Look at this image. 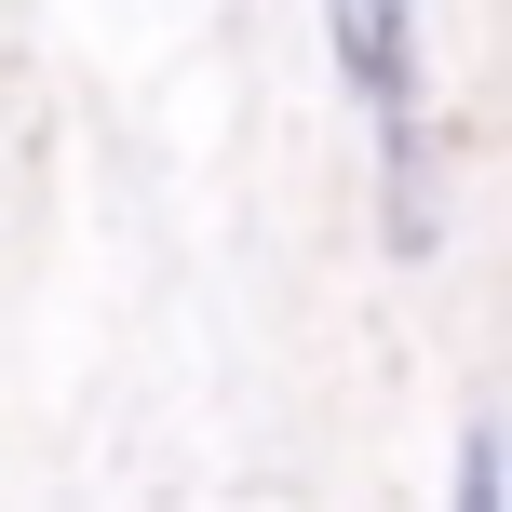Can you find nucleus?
<instances>
[{
    "instance_id": "f257e3e1",
    "label": "nucleus",
    "mask_w": 512,
    "mask_h": 512,
    "mask_svg": "<svg viewBox=\"0 0 512 512\" xmlns=\"http://www.w3.org/2000/svg\"><path fill=\"white\" fill-rule=\"evenodd\" d=\"M459 512H499V459H486V445L459 459Z\"/></svg>"
}]
</instances>
